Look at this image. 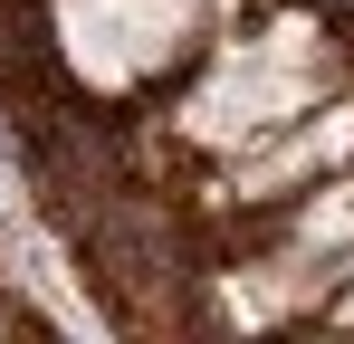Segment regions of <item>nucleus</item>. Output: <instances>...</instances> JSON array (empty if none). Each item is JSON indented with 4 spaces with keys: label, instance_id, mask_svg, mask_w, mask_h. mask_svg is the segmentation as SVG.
<instances>
[{
    "label": "nucleus",
    "instance_id": "obj_2",
    "mask_svg": "<svg viewBox=\"0 0 354 344\" xmlns=\"http://www.w3.org/2000/svg\"><path fill=\"white\" fill-rule=\"evenodd\" d=\"M58 39L86 86H134L201 39V0H58Z\"/></svg>",
    "mask_w": 354,
    "mask_h": 344
},
{
    "label": "nucleus",
    "instance_id": "obj_5",
    "mask_svg": "<svg viewBox=\"0 0 354 344\" xmlns=\"http://www.w3.org/2000/svg\"><path fill=\"white\" fill-rule=\"evenodd\" d=\"M345 316H354V296H345Z\"/></svg>",
    "mask_w": 354,
    "mask_h": 344
},
{
    "label": "nucleus",
    "instance_id": "obj_1",
    "mask_svg": "<svg viewBox=\"0 0 354 344\" xmlns=\"http://www.w3.org/2000/svg\"><path fill=\"white\" fill-rule=\"evenodd\" d=\"M316 86H326V29L278 19L268 39H249L211 67V86L182 106V134L192 144H259V134H278L316 106Z\"/></svg>",
    "mask_w": 354,
    "mask_h": 344
},
{
    "label": "nucleus",
    "instance_id": "obj_4",
    "mask_svg": "<svg viewBox=\"0 0 354 344\" xmlns=\"http://www.w3.org/2000/svg\"><path fill=\"white\" fill-rule=\"evenodd\" d=\"M354 239V182H335L316 211H306V229H297V258H326V249H345Z\"/></svg>",
    "mask_w": 354,
    "mask_h": 344
},
{
    "label": "nucleus",
    "instance_id": "obj_3",
    "mask_svg": "<svg viewBox=\"0 0 354 344\" xmlns=\"http://www.w3.org/2000/svg\"><path fill=\"white\" fill-rule=\"evenodd\" d=\"M354 153V106H326V124H297L288 144H268V153H249V163L230 172V191H297V182H316V172H335Z\"/></svg>",
    "mask_w": 354,
    "mask_h": 344
}]
</instances>
